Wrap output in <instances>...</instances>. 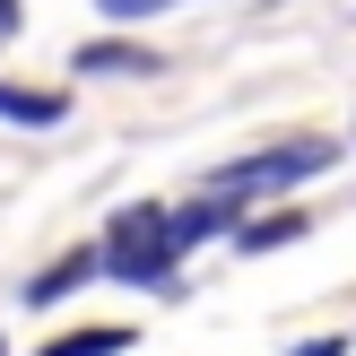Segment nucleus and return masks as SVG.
<instances>
[{"mask_svg": "<svg viewBox=\"0 0 356 356\" xmlns=\"http://www.w3.org/2000/svg\"><path fill=\"white\" fill-rule=\"evenodd\" d=\"M0 356H9V348H0Z\"/></svg>", "mask_w": 356, "mask_h": 356, "instance_id": "obj_11", "label": "nucleus"}, {"mask_svg": "<svg viewBox=\"0 0 356 356\" xmlns=\"http://www.w3.org/2000/svg\"><path fill=\"white\" fill-rule=\"evenodd\" d=\"M79 70H131V79H139V70H156V52H139V44H87Z\"/></svg>", "mask_w": 356, "mask_h": 356, "instance_id": "obj_7", "label": "nucleus"}, {"mask_svg": "<svg viewBox=\"0 0 356 356\" xmlns=\"http://www.w3.org/2000/svg\"><path fill=\"white\" fill-rule=\"evenodd\" d=\"M35 356H131V330H70V339H52V348H35Z\"/></svg>", "mask_w": 356, "mask_h": 356, "instance_id": "obj_5", "label": "nucleus"}, {"mask_svg": "<svg viewBox=\"0 0 356 356\" xmlns=\"http://www.w3.org/2000/svg\"><path fill=\"white\" fill-rule=\"evenodd\" d=\"M96 270L122 278V287H165V278L183 270V261H174V235H165V209H156V200H131L113 226H104Z\"/></svg>", "mask_w": 356, "mask_h": 356, "instance_id": "obj_1", "label": "nucleus"}, {"mask_svg": "<svg viewBox=\"0 0 356 356\" xmlns=\"http://www.w3.org/2000/svg\"><path fill=\"white\" fill-rule=\"evenodd\" d=\"M70 104L44 96V87H0V122H61Z\"/></svg>", "mask_w": 356, "mask_h": 356, "instance_id": "obj_6", "label": "nucleus"}, {"mask_svg": "<svg viewBox=\"0 0 356 356\" xmlns=\"http://www.w3.org/2000/svg\"><path fill=\"white\" fill-rule=\"evenodd\" d=\"M104 17H122V26H131V17H156V9H174V0H96Z\"/></svg>", "mask_w": 356, "mask_h": 356, "instance_id": "obj_8", "label": "nucleus"}, {"mask_svg": "<svg viewBox=\"0 0 356 356\" xmlns=\"http://www.w3.org/2000/svg\"><path fill=\"white\" fill-rule=\"evenodd\" d=\"M9 26H17V0H0V35H9Z\"/></svg>", "mask_w": 356, "mask_h": 356, "instance_id": "obj_10", "label": "nucleus"}, {"mask_svg": "<svg viewBox=\"0 0 356 356\" xmlns=\"http://www.w3.org/2000/svg\"><path fill=\"white\" fill-rule=\"evenodd\" d=\"M296 356H348V339H313V348H296Z\"/></svg>", "mask_w": 356, "mask_h": 356, "instance_id": "obj_9", "label": "nucleus"}, {"mask_svg": "<svg viewBox=\"0 0 356 356\" xmlns=\"http://www.w3.org/2000/svg\"><path fill=\"white\" fill-rule=\"evenodd\" d=\"M79 278H96V252H70V261H52V270L26 287V305H61V296L79 287Z\"/></svg>", "mask_w": 356, "mask_h": 356, "instance_id": "obj_4", "label": "nucleus"}, {"mask_svg": "<svg viewBox=\"0 0 356 356\" xmlns=\"http://www.w3.org/2000/svg\"><path fill=\"white\" fill-rule=\"evenodd\" d=\"M330 165H339L330 139H278V148H261V156L218 165L209 191H218V200H270V191H296V183H313V174H330Z\"/></svg>", "mask_w": 356, "mask_h": 356, "instance_id": "obj_2", "label": "nucleus"}, {"mask_svg": "<svg viewBox=\"0 0 356 356\" xmlns=\"http://www.w3.org/2000/svg\"><path fill=\"white\" fill-rule=\"evenodd\" d=\"M296 235H305V218H296V209H270V218H235V252H287Z\"/></svg>", "mask_w": 356, "mask_h": 356, "instance_id": "obj_3", "label": "nucleus"}]
</instances>
